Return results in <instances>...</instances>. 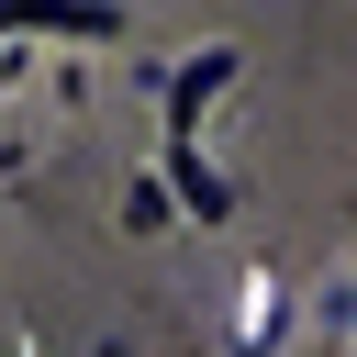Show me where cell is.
<instances>
[{"mask_svg":"<svg viewBox=\"0 0 357 357\" xmlns=\"http://www.w3.org/2000/svg\"><path fill=\"white\" fill-rule=\"evenodd\" d=\"M234 78V56L212 45V56H190L178 67V89H167V156H178V190H190V212H223V178H201V156H190V123H201V100Z\"/></svg>","mask_w":357,"mask_h":357,"instance_id":"6da1fadb","label":"cell"},{"mask_svg":"<svg viewBox=\"0 0 357 357\" xmlns=\"http://www.w3.org/2000/svg\"><path fill=\"white\" fill-rule=\"evenodd\" d=\"M22 22H56V33H123L112 0H0V33H22Z\"/></svg>","mask_w":357,"mask_h":357,"instance_id":"7a4b0ae2","label":"cell"}]
</instances>
